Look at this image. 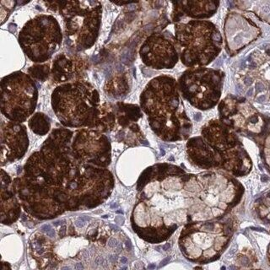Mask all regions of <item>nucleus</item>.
Wrapping results in <instances>:
<instances>
[{
	"instance_id": "f257e3e1",
	"label": "nucleus",
	"mask_w": 270,
	"mask_h": 270,
	"mask_svg": "<svg viewBox=\"0 0 270 270\" xmlns=\"http://www.w3.org/2000/svg\"><path fill=\"white\" fill-rule=\"evenodd\" d=\"M152 129L165 140H177L190 126L180 99L176 80L159 76L150 81L140 97Z\"/></svg>"
},
{
	"instance_id": "f03ea898",
	"label": "nucleus",
	"mask_w": 270,
	"mask_h": 270,
	"mask_svg": "<svg viewBox=\"0 0 270 270\" xmlns=\"http://www.w3.org/2000/svg\"><path fill=\"white\" fill-rule=\"evenodd\" d=\"M52 106L66 127H95L100 116L99 93L90 83L74 81L57 86L52 92Z\"/></svg>"
},
{
	"instance_id": "7ed1b4c3",
	"label": "nucleus",
	"mask_w": 270,
	"mask_h": 270,
	"mask_svg": "<svg viewBox=\"0 0 270 270\" xmlns=\"http://www.w3.org/2000/svg\"><path fill=\"white\" fill-rule=\"evenodd\" d=\"M176 37L181 52V62L188 67L210 63L220 51L221 36L209 21L191 20L176 25Z\"/></svg>"
},
{
	"instance_id": "20e7f679",
	"label": "nucleus",
	"mask_w": 270,
	"mask_h": 270,
	"mask_svg": "<svg viewBox=\"0 0 270 270\" xmlns=\"http://www.w3.org/2000/svg\"><path fill=\"white\" fill-rule=\"evenodd\" d=\"M18 40L21 49L30 60L42 63L59 50L63 33L58 21L53 16L39 15L25 24Z\"/></svg>"
},
{
	"instance_id": "39448f33",
	"label": "nucleus",
	"mask_w": 270,
	"mask_h": 270,
	"mask_svg": "<svg viewBox=\"0 0 270 270\" xmlns=\"http://www.w3.org/2000/svg\"><path fill=\"white\" fill-rule=\"evenodd\" d=\"M1 112L11 122H23L36 110L38 90L28 74L16 71L4 76L0 83Z\"/></svg>"
},
{
	"instance_id": "423d86ee",
	"label": "nucleus",
	"mask_w": 270,
	"mask_h": 270,
	"mask_svg": "<svg viewBox=\"0 0 270 270\" xmlns=\"http://www.w3.org/2000/svg\"><path fill=\"white\" fill-rule=\"evenodd\" d=\"M65 22V34L79 49L91 47L98 36L101 5L98 2H57Z\"/></svg>"
},
{
	"instance_id": "0eeeda50",
	"label": "nucleus",
	"mask_w": 270,
	"mask_h": 270,
	"mask_svg": "<svg viewBox=\"0 0 270 270\" xmlns=\"http://www.w3.org/2000/svg\"><path fill=\"white\" fill-rule=\"evenodd\" d=\"M223 74L219 71L197 68L186 71L179 79V89L193 107L206 110L218 102L221 94Z\"/></svg>"
},
{
	"instance_id": "6e6552de",
	"label": "nucleus",
	"mask_w": 270,
	"mask_h": 270,
	"mask_svg": "<svg viewBox=\"0 0 270 270\" xmlns=\"http://www.w3.org/2000/svg\"><path fill=\"white\" fill-rule=\"evenodd\" d=\"M72 151L79 163L89 162L100 166L110 163V144L107 137L97 132H78Z\"/></svg>"
},
{
	"instance_id": "1a4fd4ad",
	"label": "nucleus",
	"mask_w": 270,
	"mask_h": 270,
	"mask_svg": "<svg viewBox=\"0 0 270 270\" xmlns=\"http://www.w3.org/2000/svg\"><path fill=\"white\" fill-rule=\"evenodd\" d=\"M143 63L156 69L172 68L178 61L175 46L162 35H152L144 42L139 51Z\"/></svg>"
},
{
	"instance_id": "9d476101",
	"label": "nucleus",
	"mask_w": 270,
	"mask_h": 270,
	"mask_svg": "<svg viewBox=\"0 0 270 270\" xmlns=\"http://www.w3.org/2000/svg\"><path fill=\"white\" fill-rule=\"evenodd\" d=\"M26 128L19 122L2 121L1 164L2 166L22 158L28 149Z\"/></svg>"
},
{
	"instance_id": "9b49d317",
	"label": "nucleus",
	"mask_w": 270,
	"mask_h": 270,
	"mask_svg": "<svg viewBox=\"0 0 270 270\" xmlns=\"http://www.w3.org/2000/svg\"><path fill=\"white\" fill-rule=\"evenodd\" d=\"M29 127L35 134L45 135L50 129L49 117L41 112L36 113L29 120Z\"/></svg>"
},
{
	"instance_id": "f8f14e48",
	"label": "nucleus",
	"mask_w": 270,
	"mask_h": 270,
	"mask_svg": "<svg viewBox=\"0 0 270 270\" xmlns=\"http://www.w3.org/2000/svg\"><path fill=\"white\" fill-rule=\"evenodd\" d=\"M89 219H90V217H88V216H80V217H79V218L75 220V225H76L77 227H79V228H81L83 226H85V225L86 224L87 221H89Z\"/></svg>"
},
{
	"instance_id": "ddd939ff",
	"label": "nucleus",
	"mask_w": 270,
	"mask_h": 270,
	"mask_svg": "<svg viewBox=\"0 0 270 270\" xmlns=\"http://www.w3.org/2000/svg\"><path fill=\"white\" fill-rule=\"evenodd\" d=\"M41 230H42V231L47 233L48 236H50V237L55 236V231H54V230L51 227L50 225H43Z\"/></svg>"
},
{
	"instance_id": "4468645a",
	"label": "nucleus",
	"mask_w": 270,
	"mask_h": 270,
	"mask_svg": "<svg viewBox=\"0 0 270 270\" xmlns=\"http://www.w3.org/2000/svg\"><path fill=\"white\" fill-rule=\"evenodd\" d=\"M203 228H204V230L207 231H213L214 229V225L212 222H207L203 225Z\"/></svg>"
},
{
	"instance_id": "2eb2a0df",
	"label": "nucleus",
	"mask_w": 270,
	"mask_h": 270,
	"mask_svg": "<svg viewBox=\"0 0 270 270\" xmlns=\"http://www.w3.org/2000/svg\"><path fill=\"white\" fill-rule=\"evenodd\" d=\"M117 245H118V242L116 239H114V238H111L108 241V246L110 247H117Z\"/></svg>"
},
{
	"instance_id": "dca6fc26",
	"label": "nucleus",
	"mask_w": 270,
	"mask_h": 270,
	"mask_svg": "<svg viewBox=\"0 0 270 270\" xmlns=\"http://www.w3.org/2000/svg\"><path fill=\"white\" fill-rule=\"evenodd\" d=\"M264 90V85H263L262 83H257V85H256V90L257 92H260V91H263Z\"/></svg>"
},
{
	"instance_id": "f3484780",
	"label": "nucleus",
	"mask_w": 270,
	"mask_h": 270,
	"mask_svg": "<svg viewBox=\"0 0 270 270\" xmlns=\"http://www.w3.org/2000/svg\"><path fill=\"white\" fill-rule=\"evenodd\" d=\"M115 220H116V222L119 225H122L124 223V218L122 216H117L116 218H115Z\"/></svg>"
},
{
	"instance_id": "a211bd4d",
	"label": "nucleus",
	"mask_w": 270,
	"mask_h": 270,
	"mask_svg": "<svg viewBox=\"0 0 270 270\" xmlns=\"http://www.w3.org/2000/svg\"><path fill=\"white\" fill-rule=\"evenodd\" d=\"M170 259H171V258H170V257H168V258H165V259H164L163 261H162V262L160 263V266H159V267H160V268H161V267H163V266H165V265L166 264V263H169V261H170Z\"/></svg>"
},
{
	"instance_id": "6ab92c4d",
	"label": "nucleus",
	"mask_w": 270,
	"mask_h": 270,
	"mask_svg": "<svg viewBox=\"0 0 270 270\" xmlns=\"http://www.w3.org/2000/svg\"><path fill=\"white\" fill-rule=\"evenodd\" d=\"M244 82H245V85H246L249 86V85H251V84H252V79L250 78V77H246V78L245 79Z\"/></svg>"
},
{
	"instance_id": "aec40b11",
	"label": "nucleus",
	"mask_w": 270,
	"mask_h": 270,
	"mask_svg": "<svg viewBox=\"0 0 270 270\" xmlns=\"http://www.w3.org/2000/svg\"><path fill=\"white\" fill-rule=\"evenodd\" d=\"M66 233V226L65 225H63V226H62V228L60 229V231H59V236L61 237H63L64 235Z\"/></svg>"
},
{
	"instance_id": "412c9836",
	"label": "nucleus",
	"mask_w": 270,
	"mask_h": 270,
	"mask_svg": "<svg viewBox=\"0 0 270 270\" xmlns=\"http://www.w3.org/2000/svg\"><path fill=\"white\" fill-rule=\"evenodd\" d=\"M265 100H266V95H264L258 96V98L257 99L258 102H263V101H265Z\"/></svg>"
},
{
	"instance_id": "4be33fe9",
	"label": "nucleus",
	"mask_w": 270,
	"mask_h": 270,
	"mask_svg": "<svg viewBox=\"0 0 270 270\" xmlns=\"http://www.w3.org/2000/svg\"><path fill=\"white\" fill-rule=\"evenodd\" d=\"M75 269L76 270H83L84 269V266L81 263H78L75 264Z\"/></svg>"
},
{
	"instance_id": "5701e85b",
	"label": "nucleus",
	"mask_w": 270,
	"mask_h": 270,
	"mask_svg": "<svg viewBox=\"0 0 270 270\" xmlns=\"http://www.w3.org/2000/svg\"><path fill=\"white\" fill-rule=\"evenodd\" d=\"M126 246H127V248L128 251H130L132 249V243H131V241L129 240H127L126 241Z\"/></svg>"
},
{
	"instance_id": "b1692460",
	"label": "nucleus",
	"mask_w": 270,
	"mask_h": 270,
	"mask_svg": "<svg viewBox=\"0 0 270 270\" xmlns=\"http://www.w3.org/2000/svg\"><path fill=\"white\" fill-rule=\"evenodd\" d=\"M263 11L265 13V14H268V13L270 12V7L268 6V5H265L263 7Z\"/></svg>"
},
{
	"instance_id": "393cba45",
	"label": "nucleus",
	"mask_w": 270,
	"mask_h": 270,
	"mask_svg": "<svg viewBox=\"0 0 270 270\" xmlns=\"http://www.w3.org/2000/svg\"><path fill=\"white\" fill-rule=\"evenodd\" d=\"M110 226H111V228H112V230H114L115 231H120V229H119L117 226V225H110Z\"/></svg>"
},
{
	"instance_id": "a878e982",
	"label": "nucleus",
	"mask_w": 270,
	"mask_h": 270,
	"mask_svg": "<svg viewBox=\"0 0 270 270\" xmlns=\"http://www.w3.org/2000/svg\"><path fill=\"white\" fill-rule=\"evenodd\" d=\"M261 180H262V181H268L269 180V177L268 176L263 175V176H262V177H261Z\"/></svg>"
},
{
	"instance_id": "bb28decb",
	"label": "nucleus",
	"mask_w": 270,
	"mask_h": 270,
	"mask_svg": "<svg viewBox=\"0 0 270 270\" xmlns=\"http://www.w3.org/2000/svg\"><path fill=\"white\" fill-rule=\"evenodd\" d=\"M194 118H195V120L196 121H199V120H201V118H202V116H201V114H196L195 115V117H194Z\"/></svg>"
},
{
	"instance_id": "cd10ccee",
	"label": "nucleus",
	"mask_w": 270,
	"mask_h": 270,
	"mask_svg": "<svg viewBox=\"0 0 270 270\" xmlns=\"http://www.w3.org/2000/svg\"><path fill=\"white\" fill-rule=\"evenodd\" d=\"M252 93H253V89H252V88H250V89L248 90V91H247L246 95H247V96H251Z\"/></svg>"
},
{
	"instance_id": "c85d7f7f",
	"label": "nucleus",
	"mask_w": 270,
	"mask_h": 270,
	"mask_svg": "<svg viewBox=\"0 0 270 270\" xmlns=\"http://www.w3.org/2000/svg\"><path fill=\"white\" fill-rule=\"evenodd\" d=\"M251 229H252V230H254V231H262V232H266V231H265V230H264V229H263V228H254V227H252Z\"/></svg>"
},
{
	"instance_id": "c756f323",
	"label": "nucleus",
	"mask_w": 270,
	"mask_h": 270,
	"mask_svg": "<svg viewBox=\"0 0 270 270\" xmlns=\"http://www.w3.org/2000/svg\"><path fill=\"white\" fill-rule=\"evenodd\" d=\"M63 223V221H62V220H58V221H55V222H53V225L54 226H57V225H62Z\"/></svg>"
},
{
	"instance_id": "7c9ffc66",
	"label": "nucleus",
	"mask_w": 270,
	"mask_h": 270,
	"mask_svg": "<svg viewBox=\"0 0 270 270\" xmlns=\"http://www.w3.org/2000/svg\"><path fill=\"white\" fill-rule=\"evenodd\" d=\"M170 246H171V245L169 244V243H167V244H166L165 246H163V250L164 251H166V250H168V249L170 248Z\"/></svg>"
},
{
	"instance_id": "2f4dec72",
	"label": "nucleus",
	"mask_w": 270,
	"mask_h": 270,
	"mask_svg": "<svg viewBox=\"0 0 270 270\" xmlns=\"http://www.w3.org/2000/svg\"><path fill=\"white\" fill-rule=\"evenodd\" d=\"M121 263H127V258H125V257H122V258H121Z\"/></svg>"
},
{
	"instance_id": "473e14b6",
	"label": "nucleus",
	"mask_w": 270,
	"mask_h": 270,
	"mask_svg": "<svg viewBox=\"0 0 270 270\" xmlns=\"http://www.w3.org/2000/svg\"><path fill=\"white\" fill-rule=\"evenodd\" d=\"M61 270H71V268H70L69 267H68V266H64V267H62L61 268Z\"/></svg>"
},
{
	"instance_id": "72a5a7b5",
	"label": "nucleus",
	"mask_w": 270,
	"mask_h": 270,
	"mask_svg": "<svg viewBox=\"0 0 270 270\" xmlns=\"http://www.w3.org/2000/svg\"><path fill=\"white\" fill-rule=\"evenodd\" d=\"M154 268H155V265H154V264H150V265H149V267H148L149 269H154Z\"/></svg>"
},
{
	"instance_id": "f704fd0d",
	"label": "nucleus",
	"mask_w": 270,
	"mask_h": 270,
	"mask_svg": "<svg viewBox=\"0 0 270 270\" xmlns=\"http://www.w3.org/2000/svg\"><path fill=\"white\" fill-rule=\"evenodd\" d=\"M251 67H256V64L254 63H251Z\"/></svg>"
},
{
	"instance_id": "c9c22d12",
	"label": "nucleus",
	"mask_w": 270,
	"mask_h": 270,
	"mask_svg": "<svg viewBox=\"0 0 270 270\" xmlns=\"http://www.w3.org/2000/svg\"><path fill=\"white\" fill-rule=\"evenodd\" d=\"M127 269V267H123L122 268H121V270H126Z\"/></svg>"
},
{
	"instance_id": "e433bc0d",
	"label": "nucleus",
	"mask_w": 270,
	"mask_h": 270,
	"mask_svg": "<svg viewBox=\"0 0 270 270\" xmlns=\"http://www.w3.org/2000/svg\"><path fill=\"white\" fill-rule=\"evenodd\" d=\"M267 53H268V55H270V50H268V51H267Z\"/></svg>"
},
{
	"instance_id": "4c0bfd02",
	"label": "nucleus",
	"mask_w": 270,
	"mask_h": 270,
	"mask_svg": "<svg viewBox=\"0 0 270 270\" xmlns=\"http://www.w3.org/2000/svg\"><path fill=\"white\" fill-rule=\"evenodd\" d=\"M222 270H225V267H223V268H222Z\"/></svg>"
}]
</instances>
